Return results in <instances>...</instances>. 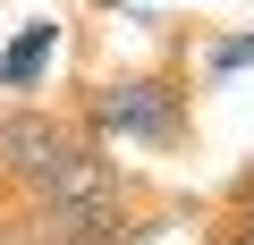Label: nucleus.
<instances>
[{
  "mask_svg": "<svg viewBox=\"0 0 254 245\" xmlns=\"http://www.w3.org/2000/svg\"><path fill=\"white\" fill-rule=\"evenodd\" d=\"M85 127H76V110H43V101H17V110H0V186L9 195H43L68 161H76Z\"/></svg>",
  "mask_w": 254,
  "mask_h": 245,
  "instance_id": "7ed1b4c3",
  "label": "nucleus"
},
{
  "mask_svg": "<svg viewBox=\"0 0 254 245\" xmlns=\"http://www.w3.org/2000/svg\"><path fill=\"white\" fill-rule=\"evenodd\" d=\"M0 245H26V237H17V228H9V237H0Z\"/></svg>",
  "mask_w": 254,
  "mask_h": 245,
  "instance_id": "423d86ee",
  "label": "nucleus"
},
{
  "mask_svg": "<svg viewBox=\"0 0 254 245\" xmlns=\"http://www.w3.org/2000/svg\"><path fill=\"white\" fill-rule=\"evenodd\" d=\"M212 245H254V211L246 203H212Z\"/></svg>",
  "mask_w": 254,
  "mask_h": 245,
  "instance_id": "20e7f679",
  "label": "nucleus"
},
{
  "mask_svg": "<svg viewBox=\"0 0 254 245\" xmlns=\"http://www.w3.org/2000/svg\"><path fill=\"white\" fill-rule=\"evenodd\" d=\"M195 220L203 203H170V195H153L136 169H119L102 195H76V203H26V245H153L170 220Z\"/></svg>",
  "mask_w": 254,
  "mask_h": 245,
  "instance_id": "f257e3e1",
  "label": "nucleus"
},
{
  "mask_svg": "<svg viewBox=\"0 0 254 245\" xmlns=\"http://www.w3.org/2000/svg\"><path fill=\"white\" fill-rule=\"evenodd\" d=\"M220 203H246V211H254V169H237V178H229V195H220Z\"/></svg>",
  "mask_w": 254,
  "mask_h": 245,
  "instance_id": "39448f33",
  "label": "nucleus"
},
{
  "mask_svg": "<svg viewBox=\"0 0 254 245\" xmlns=\"http://www.w3.org/2000/svg\"><path fill=\"white\" fill-rule=\"evenodd\" d=\"M76 127L93 144H144V152H187L195 144V93L178 68H127L102 76L76 110Z\"/></svg>",
  "mask_w": 254,
  "mask_h": 245,
  "instance_id": "f03ea898",
  "label": "nucleus"
}]
</instances>
